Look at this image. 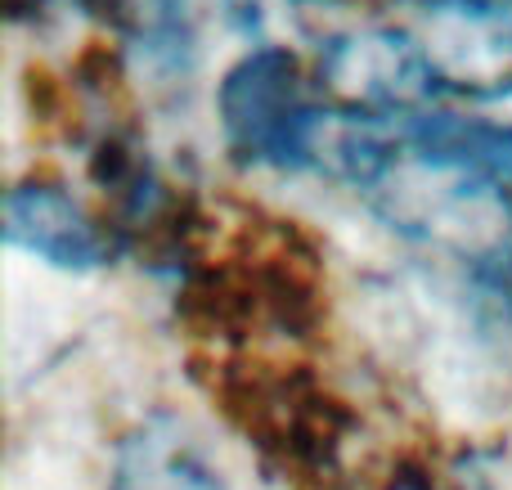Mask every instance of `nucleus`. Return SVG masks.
<instances>
[{"instance_id":"nucleus-1","label":"nucleus","mask_w":512,"mask_h":490,"mask_svg":"<svg viewBox=\"0 0 512 490\" xmlns=\"http://www.w3.org/2000/svg\"><path fill=\"white\" fill-rule=\"evenodd\" d=\"M301 59L288 45H256L216 90V117H221L225 149L252 167L301 171L306 162V135L315 126L324 95H315Z\"/></svg>"},{"instance_id":"nucleus-2","label":"nucleus","mask_w":512,"mask_h":490,"mask_svg":"<svg viewBox=\"0 0 512 490\" xmlns=\"http://www.w3.org/2000/svg\"><path fill=\"white\" fill-rule=\"evenodd\" d=\"M315 86L333 108L373 117L427 113L445 99L441 77L400 23H355L324 36Z\"/></svg>"},{"instance_id":"nucleus-3","label":"nucleus","mask_w":512,"mask_h":490,"mask_svg":"<svg viewBox=\"0 0 512 490\" xmlns=\"http://www.w3.org/2000/svg\"><path fill=\"white\" fill-rule=\"evenodd\" d=\"M5 239L59 270H99L117 257V225L99 221L54 180H18L9 189Z\"/></svg>"},{"instance_id":"nucleus-4","label":"nucleus","mask_w":512,"mask_h":490,"mask_svg":"<svg viewBox=\"0 0 512 490\" xmlns=\"http://www.w3.org/2000/svg\"><path fill=\"white\" fill-rule=\"evenodd\" d=\"M108 490H230L194 423L153 410L117 441Z\"/></svg>"}]
</instances>
